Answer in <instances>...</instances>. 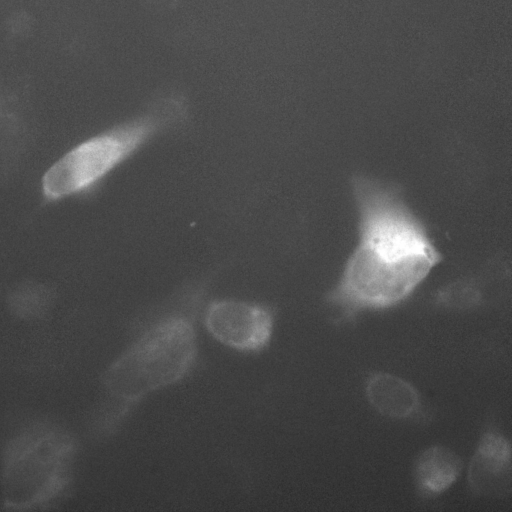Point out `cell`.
Segmentation results:
<instances>
[{"label":"cell","mask_w":512,"mask_h":512,"mask_svg":"<svg viewBox=\"0 0 512 512\" xmlns=\"http://www.w3.org/2000/svg\"><path fill=\"white\" fill-rule=\"evenodd\" d=\"M47 295L43 292L27 291L20 293L14 300L13 310L17 316L24 319H36L47 310Z\"/></svg>","instance_id":"obj_9"},{"label":"cell","mask_w":512,"mask_h":512,"mask_svg":"<svg viewBox=\"0 0 512 512\" xmlns=\"http://www.w3.org/2000/svg\"><path fill=\"white\" fill-rule=\"evenodd\" d=\"M463 468L461 458L444 446H432L417 457L414 475L417 487L426 495H438L447 490Z\"/></svg>","instance_id":"obj_8"},{"label":"cell","mask_w":512,"mask_h":512,"mask_svg":"<svg viewBox=\"0 0 512 512\" xmlns=\"http://www.w3.org/2000/svg\"><path fill=\"white\" fill-rule=\"evenodd\" d=\"M351 186L358 241L327 295L347 317L402 303L442 259L398 187L363 175L353 177Z\"/></svg>","instance_id":"obj_1"},{"label":"cell","mask_w":512,"mask_h":512,"mask_svg":"<svg viewBox=\"0 0 512 512\" xmlns=\"http://www.w3.org/2000/svg\"><path fill=\"white\" fill-rule=\"evenodd\" d=\"M187 118L181 100L163 99L139 116L72 148L45 173L43 193L49 199H59L95 188L153 139L180 129Z\"/></svg>","instance_id":"obj_3"},{"label":"cell","mask_w":512,"mask_h":512,"mask_svg":"<svg viewBox=\"0 0 512 512\" xmlns=\"http://www.w3.org/2000/svg\"><path fill=\"white\" fill-rule=\"evenodd\" d=\"M471 489L481 495H503L511 482V447L499 433L482 436L468 470Z\"/></svg>","instance_id":"obj_6"},{"label":"cell","mask_w":512,"mask_h":512,"mask_svg":"<svg viewBox=\"0 0 512 512\" xmlns=\"http://www.w3.org/2000/svg\"><path fill=\"white\" fill-rule=\"evenodd\" d=\"M365 395L378 413L393 419L409 418L420 407L417 389L403 378L387 372H376L367 378Z\"/></svg>","instance_id":"obj_7"},{"label":"cell","mask_w":512,"mask_h":512,"mask_svg":"<svg viewBox=\"0 0 512 512\" xmlns=\"http://www.w3.org/2000/svg\"><path fill=\"white\" fill-rule=\"evenodd\" d=\"M75 453L72 436L54 424L40 422L17 433L1 465L5 507L26 510L54 504L70 486Z\"/></svg>","instance_id":"obj_4"},{"label":"cell","mask_w":512,"mask_h":512,"mask_svg":"<svg viewBox=\"0 0 512 512\" xmlns=\"http://www.w3.org/2000/svg\"><path fill=\"white\" fill-rule=\"evenodd\" d=\"M192 312L174 310L157 318L106 369L104 391L120 416L192 369L197 356Z\"/></svg>","instance_id":"obj_2"},{"label":"cell","mask_w":512,"mask_h":512,"mask_svg":"<svg viewBox=\"0 0 512 512\" xmlns=\"http://www.w3.org/2000/svg\"><path fill=\"white\" fill-rule=\"evenodd\" d=\"M204 325L218 342L245 353L265 349L273 334L274 312L263 304L236 299L209 303Z\"/></svg>","instance_id":"obj_5"}]
</instances>
